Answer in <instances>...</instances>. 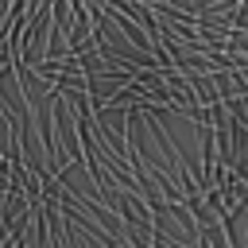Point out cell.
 <instances>
[{"label": "cell", "mask_w": 248, "mask_h": 248, "mask_svg": "<svg viewBox=\"0 0 248 248\" xmlns=\"http://www.w3.org/2000/svg\"><path fill=\"white\" fill-rule=\"evenodd\" d=\"M54 132H58V143H62L66 159H70V163H85L81 132H78V112H74V105H70L62 93H58V101H54Z\"/></svg>", "instance_id": "obj_1"}, {"label": "cell", "mask_w": 248, "mask_h": 248, "mask_svg": "<svg viewBox=\"0 0 248 248\" xmlns=\"http://www.w3.org/2000/svg\"><path fill=\"white\" fill-rule=\"evenodd\" d=\"M101 8H105V4H101ZM105 16H108V19L116 23V31H124V39H128V43H132L136 50H143V54H155V43L147 39V31H143V27L136 23V19H128V16H124V12L116 8V4H108V8H105Z\"/></svg>", "instance_id": "obj_2"}]
</instances>
